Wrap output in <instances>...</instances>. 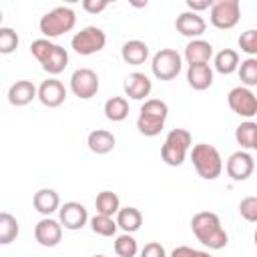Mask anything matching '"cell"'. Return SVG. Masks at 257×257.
<instances>
[{
    "label": "cell",
    "mask_w": 257,
    "mask_h": 257,
    "mask_svg": "<svg viewBox=\"0 0 257 257\" xmlns=\"http://www.w3.org/2000/svg\"><path fill=\"white\" fill-rule=\"evenodd\" d=\"M191 231L197 237V241H201L205 247H209L213 251H219V249L227 247V243H229L227 231L223 229L219 215L211 213V211H201V213L193 215Z\"/></svg>",
    "instance_id": "1"
},
{
    "label": "cell",
    "mask_w": 257,
    "mask_h": 257,
    "mask_svg": "<svg viewBox=\"0 0 257 257\" xmlns=\"http://www.w3.org/2000/svg\"><path fill=\"white\" fill-rule=\"evenodd\" d=\"M30 52L32 56L42 64V70L56 76L60 74L66 66H68V52L66 48H62L60 44L46 40V38H38L30 44Z\"/></svg>",
    "instance_id": "2"
},
{
    "label": "cell",
    "mask_w": 257,
    "mask_h": 257,
    "mask_svg": "<svg viewBox=\"0 0 257 257\" xmlns=\"http://www.w3.org/2000/svg\"><path fill=\"white\" fill-rule=\"evenodd\" d=\"M169 116V106L161 98H147L139 110L137 128L145 137H157L165 128V120Z\"/></svg>",
    "instance_id": "3"
},
{
    "label": "cell",
    "mask_w": 257,
    "mask_h": 257,
    "mask_svg": "<svg viewBox=\"0 0 257 257\" xmlns=\"http://www.w3.org/2000/svg\"><path fill=\"white\" fill-rule=\"evenodd\" d=\"M191 161L197 171V175L205 181H215L223 173V159L221 153L209 145V143H199L191 149Z\"/></svg>",
    "instance_id": "4"
},
{
    "label": "cell",
    "mask_w": 257,
    "mask_h": 257,
    "mask_svg": "<svg viewBox=\"0 0 257 257\" xmlns=\"http://www.w3.org/2000/svg\"><path fill=\"white\" fill-rule=\"evenodd\" d=\"M74 24H76L74 10L68 8V6H56L40 18L38 28L44 34V38L50 40V38H56V36H62V34L70 32L74 28Z\"/></svg>",
    "instance_id": "5"
},
{
    "label": "cell",
    "mask_w": 257,
    "mask_h": 257,
    "mask_svg": "<svg viewBox=\"0 0 257 257\" xmlns=\"http://www.w3.org/2000/svg\"><path fill=\"white\" fill-rule=\"evenodd\" d=\"M193 137L185 128H173L167 133L165 143L161 147V157L169 167H181L187 159V153L191 149Z\"/></svg>",
    "instance_id": "6"
},
{
    "label": "cell",
    "mask_w": 257,
    "mask_h": 257,
    "mask_svg": "<svg viewBox=\"0 0 257 257\" xmlns=\"http://www.w3.org/2000/svg\"><path fill=\"white\" fill-rule=\"evenodd\" d=\"M106 44V34L102 28L98 26H84L80 32H76L70 40V46L76 54L80 56H90V54H96L104 48Z\"/></svg>",
    "instance_id": "7"
},
{
    "label": "cell",
    "mask_w": 257,
    "mask_h": 257,
    "mask_svg": "<svg viewBox=\"0 0 257 257\" xmlns=\"http://www.w3.org/2000/svg\"><path fill=\"white\" fill-rule=\"evenodd\" d=\"M183 68V58L177 50L173 48H161L153 60H151V70L159 80H173L179 76Z\"/></svg>",
    "instance_id": "8"
},
{
    "label": "cell",
    "mask_w": 257,
    "mask_h": 257,
    "mask_svg": "<svg viewBox=\"0 0 257 257\" xmlns=\"http://www.w3.org/2000/svg\"><path fill=\"white\" fill-rule=\"evenodd\" d=\"M211 24L219 30H229L237 26L241 20V4L239 0H217L211 4Z\"/></svg>",
    "instance_id": "9"
},
{
    "label": "cell",
    "mask_w": 257,
    "mask_h": 257,
    "mask_svg": "<svg viewBox=\"0 0 257 257\" xmlns=\"http://www.w3.org/2000/svg\"><path fill=\"white\" fill-rule=\"evenodd\" d=\"M227 102L235 114H239L247 120H251L257 114V96L253 94L251 88H245V86L231 88L227 94Z\"/></svg>",
    "instance_id": "10"
},
{
    "label": "cell",
    "mask_w": 257,
    "mask_h": 257,
    "mask_svg": "<svg viewBox=\"0 0 257 257\" xmlns=\"http://www.w3.org/2000/svg\"><path fill=\"white\" fill-rule=\"evenodd\" d=\"M100 88V82H98V74L92 70V68H76L70 76V90L74 92V96L82 98V100H88L92 96H96Z\"/></svg>",
    "instance_id": "11"
},
{
    "label": "cell",
    "mask_w": 257,
    "mask_h": 257,
    "mask_svg": "<svg viewBox=\"0 0 257 257\" xmlns=\"http://www.w3.org/2000/svg\"><path fill=\"white\" fill-rule=\"evenodd\" d=\"M58 223L68 231H78L88 223V211L82 203L68 201L58 207Z\"/></svg>",
    "instance_id": "12"
},
{
    "label": "cell",
    "mask_w": 257,
    "mask_h": 257,
    "mask_svg": "<svg viewBox=\"0 0 257 257\" xmlns=\"http://www.w3.org/2000/svg\"><path fill=\"white\" fill-rule=\"evenodd\" d=\"M225 171H227V175H229L233 181L241 183V181H247V179L253 175V171H255V161H253V157H251L247 151H235V153L229 155L227 165H225Z\"/></svg>",
    "instance_id": "13"
},
{
    "label": "cell",
    "mask_w": 257,
    "mask_h": 257,
    "mask_svg": "<svg viewBox=\"0 0 257 257\" xmlns=\"http://www.w3.org/2000/svg\"><path fill=\"white\" fill-rule=\"evenodd\" d=\"M34 239L42 247H56L62 241V225L56 219L42 217L34 225Z\"/></svg>",
    "instance_id": "14"
},
{
    "label": "cell",
    "mask_w": 257,
    "mask_h": 257,
    "mask_svg": "<svg viewBox=\"0 0 257 257\" xmlns=\"http://www.w3.org/2000/svg\"><path fill=\"white\" fill-rule=\"evenodd\" d=\"M36 98L44 106L56 108L66 100V88L58 78H48V80H42V84L36 88Z\"/></svg>",
    "instance_id": "15"
},
{
    "label": "cell",
    "mask_w": 257,
    "mask_h": 257,
    "mask_svg": "<svg viewBox=\"0 0 257 257\" xmlns=\"http://www.w3.org/2000/svg\"><path fill=\"white\" fill-rule=\"evenodd\" d=\"M175 28H177L179 34H183V36L195 40V38H199V36L207 30V22H205V18H203L201 14H195V12L185 10V12H181V14L177 16Z\"/></svg>",
    "instance_id": "16"
},
{
    "label": "cell",
    "mask_w": 257,
    "mask_h": 257,
    "mask_svg": "<svg viewBox=\"0 0 257 257\" xmlns=\"http://www.w3.org/2000/svg\"><path fill=\"white\" fill-rule=\"evenodd\" d=\"M122 88H124V94L128 98H133V100H147V96L153 90V82H151V78L145 72H131L124 78Z\"/></svg>",
    "instance_id": "17"
},
{
    "label": "cell",
    "mask_w": 257,
    "mask_h": 257,
    "mask_svg": "<svg viewBox=\"0 0 257 257\" xmlns=\"http://www.w3.org/2000/svg\"><path fill=\"white\" fill-rule=\"evenodd\" d=\"M211 58H213V44L203 40V38H195L185 46V60H187L189 66L209 64Z\"/></svg>",
    "instance_id": "18"
},
{
    "label": "cell",
    "mask_w": 257,
    "mask_h": 257,
    "mask_svg": "<svg viewBox=\"0 0 257 257\" xmlns=\"http://www.w3.org/2000/svg\"><path fill=\"white\" fill-rule=\"evenodd\" d=\"M36 98V86L32 80H16L8 88V102L12 106H26Z\"/></svg>",
    "instance_id": "19"
},
{
    "label": "cell",
    "mask_w": 257,
    "mask_h": 257,
    "mask_svg": "<svg viewBox=\"0 0 257 257\" xmlns=\"http://www.w3.org/2000/svg\"><path fill=\"white\" fill-rule=\"evenodd\" d=\"M32 205H34V209L40 213V215H44V217H50L54 211H58V207H60V197H58V193L54 191V189H38L36 193H34V197H32Z\"/></svg>",
    "instance_id": "20"
},
{
    "label": "cell",
    "mask_w": 257,
    "mask_h": 257,
    "mask_svg": "<svg viewBox=\"0 0 257 257\" xmlns=\"http://www.w3.org/2000/svg\"><path fill=\"white\" fill-rule=\"evenodd\" d=\"M187 82L193 90H207L213 84V68L209 64H193L187 68Z\"/></svg>",
    "instance_id": "21"
},
{
    "label": "cell",
    "mask_w": 257,
    "mask_h": 257,
    "mask_svg": "<svg viewBox=\"0 0 257 257\" xmlns=\"http://www.w3.org/2000/svg\"><path fill=\"white\" fill-rule=\"evenodd\" d=\"M86 145L88 149L94 153V155H106L114 149L116 145V139L110 131L106 128H96L92 133H88V139H86Z\"/></svg>",
    "instance_id": "22"
},
{
    "label": "cell",
    "mask_w": 257,
    "mask_h": 257,
    "mask_svg": "<svg viewBox=\"0 0 257 257\" xmlns=\"http://www.w3.org/2000/svg\"><path fill=\"white\" fill-rule=\"evenodd\" d=\"M120 56L126 64L139 66L149 58V46L143 40H126L120 48Z\"/></svg>",
    "instance_id": "23"
},
{
    "label": "cell",
    "mask_w": 257,
    "mask_h": 257,
    "mask_svg": "<svg viewBox=\"0 0 257 257\" xmlns=\"http://www.w3.org/2000/svg\"><path fill=\"white\" fill-rule=\"evenodd\" d=\"M116 227H120L124 233H135L143 225V213L137 207H120L116 213Z\"/></svg>",
    "instance_id": "24"
},
{
    "label": "cell",
    "mask_w": 257,
    "mask_h": 257,
    "mask_svg": "<svg viewBox=\"0 0 257 257\" xmlns=\"http://www.w3.org/2000/svg\"><path fill=\"white\" fill-rule=\"evenodd\" d=\"M235 141L241 145V151L257 149V124L253 120H245L235 128Z\"/></svg>",
    "instance_id": "25"
},
{
    "label": "cell",
    "mask_w": 257,
    "mask_h": 257,
    "mask_svg": "<svg viewBox=\"0 0 257 257\" xmlns=\"http://www.w3.org/2000/svg\"><path fill=\"white\" fill-rule=\"evenodd\" d=\"M239 66V52L233 48H223L215 54V70L219 74H233Z\"/></svg>",
    "instance_id": "26"
},
{
    "label": "cell",
    "mask_w": 257,
    "mask_h": 257,
    "mask_svg": "<svg viewBox=\"0 0 257 257\" xmlns=\"http://www.w3.org/2000/svg\"><path fill=\"white\" fill-rule=\"evenodd\" d=\"M94 207H96V213L98 215H106V217H112L118 213L120 209V199L116 193L112 191H100L94 199Z\"/></svg>",
    "instance_id": "27"
},
{
    "label": "cell",
    "mask_w": 257,
    "mask_h": 257,
    "mask_svg": "<svg viewBox=\"0 0 257 257\" xmlns=\"http://www.w3.org/2000/svg\"><path fill=\"white\" fill-rule=\"evenodd\" d=\"M104 116L112 122H120L128 116V100L124 96H110L104 102Z\"/></svg>",
    "instance_id": "28"
},
{
    "label": "cell",
    "mask_w": 257,
    "mask_h": 257,
    "mask_svg": "<svg viewBox=\"0 0 257 257\" xmlns=\"http://www.w3.org/2000/svg\"><path fill=\"white\" fill-rule=\"evenodd\" d=\"M18 233H20V225L16 217L2 211L0 213V245H10L12 241H16Z\"/></svg>",
    "instance_id": "29"
},
{
    "label": "cell",
    "mask_w": 257,
    "mask_h": 257,
    "mask_svg": "<svg viewBox=\"0 0 257 257\" xmlns=\"http://www.w3.org/2000/svg\"><path fill=\"white\" fill-rule=\"evenodd\" d=\"M88 223H90V229H92V233H96V235H100V237H112L114 233H116V221L112 219V217H106V215H94V217H90L88 219Z\"/></svg>",
    "instance_id": "30"
},
{
    "label": "cell",
    "mask_w": 257,
    "mask_h": 257,
    "mask_svg": "<svg viewBox=\"0 0 257 257\" xmlns=\"http://www.w3.org/2000/svg\"><path fill=\"white\" fill-rule=\"evenodd\" d=\"M237 72H239V78L243 82L245 88H251L257 84V58H245L239 62L237 66Z\"/></svg>",
    "instance_id": "31"
},
{
    "label": "cell",
    "mask_w": 257,
    "mask_h": 257,
    "mask_svg": "<svg viewBox=\"0 0 257 257\" xmlns=\"http://www.w3.org/2000/svg\"><path fill=\"white\" fill-rule=\"evenodd\" d=\"M114 253L118 257H135L139 253V245L137 239L131 233H122L114 239Z\"/></svg>",
    "instance_id": "32"
},
{
    "label": "cell",
    "mask_w": 257,
    "mask_h": 257,
    "mask_svg": "<svg viewBox=\"0 0 257 257\" xmlns=\"http://www.w3.org/2000/svg\"><path fill=\"white\" fill-rule=\"evenodd\" d=\"M18 32L10 26H0V54H12L18 48Z\"/></svg>",
    "instance_id": "33"
},
{
    "label": "cell",
    "mask_w": 257,
    "mask_h": 257,
    "mask_svg": "<svg viewBox=\"0 0 257 257\" xmlns=\"http://www.w3.org/2000/svg\"><path fill=\"white\" fill-rule=\"evenodd\" d=\"M239 48L245 52V54H249V58H255V54H257V30H245V32H241V36H239Z\"/></svg>",
    "instance_id": "34"
},
{
    "label": "cell",
    "mask_w": 257,
    "mask_h": 257,
    "mask_svg": "<svg viewBox=\"0 0 257 257\" xmlns=\"http://www.w3.org/2000/svg\"><path fill=\"white\" fill-rule=\"evenodd\" d=\"M239 215L245 219V221H249V223H255L257 221V197H245V199H241V203H239Z\"/></svg>",
    "instance_id": "35"
},
{
    "label": "cell",
    "mask_w": 257,
    "mask_h": 257,
    "mask_svg": "<svg viewBox=\"0 0 257 257\" xmlns=\"http://www.w3.org/2000/svg\"><path fill=\"white\" fill-rule=\"evenodd\" d=\"M141 257H167V251L159 241H149L141 249Z\"/></svg>",
    "instance_id": "36"
},
{
    "label": "cell",
    "mask_w": 257,
    "mask_h": 257,
    "mask_svg": "<svg viewBox=\"0 0 257 257\" xmlns=\"http://www.w3.org/2000/svg\"><path fill=\"white\" fill-rule=\"evenodd\" d=\"M169 257H213V255H209L207 251H199V249H191L187 245H181V247H175Z\"/></svg>",
    "instance_id": "37"
},
{
    "label": "cell",
    "mask_w": 257,
    "mask_h": 257,
    "mask_svg": "<svg viewBox=\"0 0 257 257\" xmlns=\"http://www.w3.org/2000/svg\"><path fill=\"white\" fill-rule=\"evenodd\" d=\"M108 2L106 0H84L82 2V8L88 12V14H98L102 10H106Z\"/></svg>",
    "instance_id": "38"
},
{
    "label": "cell",
    "mask_w": 257,
    "mask_h": 257,
    "mask_svg": "<svg viewBox=\"0 0 257 257\" xmlns=\"http://www.w3.org/2000/svg\"><path fill=\"white\" fill-rule=\"evenodd\" d=\"M211 0H187V8H189V12H195V14H199L201 10H207V8H211Z\"/></svg>",
    "instance_id": "39"
},
{
    "label": "cell",
    "mask_w": 257,
    "mask_h": 257,
    "mask_svg": "<svg viewBox=\"0 0 257 257\" xmlns=\"http://www.w3.org/2000/svg\"><path fill=\"white\" fill-rule=\"evenodd\" d=\"M0 24H2V10H0Z\"/></svg>",
    "instance_id": "40"
},
{
    "label": "cell",
    "mask_w": 257,
    "mask_h": 257,
    "mask_svg": "<svg viewBox=\"0 0 257 257\" xmlns=\"http://www.w3.org/2000/svg\"><path fill=\"white\" fill-rule=\"evenodd\" d=\"M92 257H106V255H92Z\"/></svg>",
    "instance_id": "41"
}]
</instances>
